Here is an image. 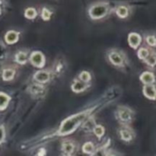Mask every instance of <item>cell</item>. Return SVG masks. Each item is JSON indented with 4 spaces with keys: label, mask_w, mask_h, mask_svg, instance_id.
Instances as JSON below:
<instances>
[{
    "label": "cell",
    "mask_w": 156,
    "mask_h": 156,
    "mask_svg": "<svg viewBox=\"0 0 156 156\" xmlns=\"http://www.w3.org/2000/svg\"><path fill=\"white\" fill-rule=\"evenodd\" d=\"M89 112L90 111H85L67 118L62 122L59 130V133L60 135H67L74 132L76 128L86 118Z\"/></svg>",
    "instance_id": "1"
},
{
    "label": "cell",
    "mask_w": 156,
    "mask_h": 156,
    "mask_svg": "<svg viewBox=\"0 0 156 156\" xmlns=\"http://www.w3.org/2000/svg\"><path fill=\"white\" fill-rule=\"evenodd\" d=\"M108 12V6L105 3H99L93 5L89 10V15L94 19H99L107 15Z\"/></svg>",
    "instance_id": "2"
},
{
    "label": "cell",
    "mask_w": 156,
    "mask_h": 156,
    "mask_svg": "<svg viewBox=\"0 0 156 156\" xmlns=\"http://www.w3.org/2000/svg\"><path fill=\"white\" fill-rule=\"evenodd\" d=\"M30 62L33 64L34 66L41 68L45 64V59H44V55L40 52H34L31 54L30 57Z\"/></svg>",
    "instance_id": "3"
},
{
    "label": "cell",
    "mask_w": 156,
    "mask_h": 156,
    "mask_svg": "<svg viewBox=\"0 0 156 156\" xmlns=\"http://www.w3.org/2000/svg\"><path fill=\"white\" fill-rule=\"evenodd\" d=\"M118 115L119 118L122 122L127 123V122H129L131 120V117H132L131 116V111L128 108H124V107L119 108Z\"/></svg>",
    "instance_id": "4"
},
{
    "label": "cell",
    "mask_w": 156,
    "mask_h": 156,
    "mask_svg": "<svg viewBox=\"0 0 156 156\" xmlns=\"http://www.w3.org/2000/svg\"><path fill=\"white\" fill-rule=\"evenodd\" d=\"M34 79L40 83H45L50 79V74L47 71H38L35 73Z\"/></svg>",
    "instance_id": "5"
},
{
    "label": "cell",
    "mask_w": 156,
    "mask_h": 156,
    "mask_svg": "<svg viewBox=\"0 0 156 156\" xmlns=\"http://www.w3.org/2000/svg\"><path fill=\"white\" fill-rule=\"evenodd\" d=\"M143 94L148 98L155 100V88L152 84H148L143 88Z\"/></svg>",
    "instance_id": "6"
},
{
    "label": "cell",
    "mask_w": 156,
    "mask_h": 156,
    "mask_svg": "<svg viewBox=\"0 0 156 156\" xmlns=\"http://www.w3.org/2000/svg\"><path fill=\"white\" fill-rule=\"evenodd\" d=\"M109 59L111 62L115 66H122V64H123V57H122V56L120 53H117V52H112V53H110Z\"/></svg>",
    "instance_id": "7"
},
{
    "label": "cell",
    "mask_w": 156,
    "mask_h": 156,
    "mask_svg": "<svg viewBox=\"0 0 156 156\" xmlns=\"http://www.w3.org/2000/svg\"><path fill=\"white\" fill-rule=\"evenodd\" d=\"M128 41H129V45L131 46V47L136 49L140 44V41H141V38L139 34L136 33H132L129 35V37H128Z\"/></svg>",
    "instance_id": "8"
},
{
    "label": "cell",
    "mask_w": 156,
    "mask_h": 156,
    "mask_svg": "<svg viewBox=\"0 0 156 156\" xmlns=\"http://www.w3.org/2000/svg\"><path fill=\"white\" fill-rule=\"evenodd\" d=\"M87 88V85L85 82H80V81H76L74 82V83L72 85V89L75 92H82V91H85Z\"/></svg>",
    "instance_id": "9"
},
{
    "label": "cell",
    "mask_w": 156,
    "mask_h": 156,
    "mask_svg": "<svg viewBox=\"0 0 156 156\" xmlns=\"http://www.w3.org/2000/svg\"><path fill=\"white\" fill-rule=\"evenodd\" d=\"M142 82H143L146 85L148 84H152L155 82V77H154V75L152 73H149V72H146V73H143L140 77Z\"/></svg>",
    "instance_id": "10"
},
{
    "label": "cell",
    "mask_w": 156,
    "mask_h": 156,
    "mask_svg": "<svg viewBox=\"0 0 156 156\" xmlns=\"http://www.w3.org/2000/svg\"><path fill=\"white\" fill-rule=\"evenodd\" d=\"M5 39L6 42L8 44H14V43L17 42V41H18V34L17 32L14 31V30H11V31H9L6 34Z\"/></svg>",
    "instance_id": "11"
},
{
    "label": "cell",
    "mask_w": 156,
    "mask_h": 156,
    "mask_svg": "<svg viewBox=\"0 0 156 156\" xmlns=\"http://www.w3.org/2000/svg\"><path fill=\"white\" fill-rule=\"evenodd\" d=\"M62 149L65 154H66V155H71L74 152V144L70 141H66L65 143H62Z\"/></svg>",
    "instance_id": "12"
},
{
    "label": "cell",
    "mask_w": 156,
    "mask_h": 156,
    "mask_svg": "<svg viewBox=\"0 0 156 156\" xmlns=\"http://www.w3.org/2000/svg\"><path fill=\"white\" fill-rule=\"evenodd\" d=\"M10 98L5 94L0 93V110H4L9 104Z\"/></svg>",
    "instance_id": "13"
},
{
    "label": "cell",
    "mask_w": 156,
    "mask_h": 156,
    "mask_svg": "<svg viewBox=\"0 0 156 156\" xmlns=\"http://www.w3.org/2000/svg\"><path fill=\"white\" fill-rule=\"evenodd\" d=\"M14 76H15V71L11 69H7L3 71L2 73V78L5 81H9L12 80L13 79Z\"/></svg>",
    "instance_id": "14"
},
{
    "label": "cell",
    "mask_w": 156,
    "mask_h": 156,
    "mask_svg": "<svg viewBox=\"0 0 156 156\" xmlns=\"http://www.w3.org/2000/svg\"><path fill=\"white\" fill-rule=\"evenodd\" d=\"M16 58V61L20 64H24L26 63L27 60V56L25 53L24 52H19V53H17V55L15 56Z\"/></svg>",
    "instance_id": "15"
},
{
    "label": "cell",
    "mask_w": 156,
    "mask_h": 156,
    "mask_svg": "<svg viewBox=\"0 0 156 156\" xmlns=\"http://www.w3.org/2000/svg\"><path fill=\"white\" fill-rule=\"evenodd\" d=\"M120 136H121V138L123 139L125 141H129V140H132V134L129 130L126 129H123L120 131Z\"/></svg>",
    "instance_id": "16"
},
{
    "label": "cell",
    "mask_w": 156,
    "mask_h": 156,
    "mask_svg": "<svg viewBox=\"0 0 156 156\" xmlns=\"http://www.w3.org/2000/svg\"><path fill=\"white\" fill-rule=\"evenodd\" d=\"M117 14L120 18H125L128 15V9L125 6H120L117 9Z\"/></svg>",
    "instance_id": "17"
},
{
    "label": "cell",
    "mask_w": 156,
    "mask_h": 156,
    "mask_svg": "<svg viewBox=\"0 0 156 156\" xmlns=\"http://www.w3.org/2000/svg\"><path fill=\"white\" fill-rule=\"evenodd\" d=\"M24 15H25L26 18H29V19H33L37 15L36 10L34 9H33V8H29V9H26L25 12H24Z\"/></svg>",
    "instance_id": "18"
},
{
    "label": "cell",
    "mask_w": 156,
    "mask_h": 156,
    "mask_svg": "<svg viewBox=\"0 0 156 156\" xmlns=\"http://www.w3.org/2000/svg\"><path fill=\"white\" fill-rule=\"evenodd\" d=\"M94 145L91 143H87L82 147V151L87 154H91V152H94Z\"/></svg>",
    "instance_id": "19"
},
{
    "label": "cell",
    "mask_w": 156,
    "mask_h": 156,
    "mask_svg": "<svg viewBox=\"0 0 156 156\" xmlns=\"http://www.w3.org/2000/svg\"><path fill=\"white\" fill-rule=\"evenodd\" d=\"M79 79L84 82H89L90 79H91V75L89 73L86 71H84L82 73H81V74L79 75Z\"/></svg>",
    "instance_id": "20"
},
{
    "label": "cell",
    "mask_w": 156,
    "mask_h": 156,
    "mask_svg": "<svg viewBox=\"0 0 156 156\" xmlns=\"http://www.w3.org/2000/svg\"><path fill=\"white\" fill-rule=\"evenodd\" d=\"M149 56V51L146 48L140 49L138 52V56L140 59H146Z\"/></svg>",
    "instance_id": "21"
},
{
    "label": "cell",
    "mask_w": 156,
    "mask_h": 156,
    "mask_svg": "<svg viewBox=\"0 0 156 156\" xmlns=\"http://www.w3.org/2000/svg\"><path fill=\"white\" fill-rule=\"evenodd\" d=\"M94 132L98 138H101L105 133V129L101 126H96L94 127Z\"/></svg>",
    "instance_id": "22"
},
{
    "label": "cell",
    "mask_w": 156,
    "mask_h": 156,
    "mask_svg": "<svg viewBox=\"0 0 156 156\" xmlns=\"http://www.w3.org/2000/svg\"><path fill=\"white\" fill-rule=\"evenodd\" d=\"M30 91L33 93L34 94H38L42 92L43 91V87H41L39 85H32L31 88H30Z\"/></svg>",
    "instance_id": "23"
},
{
    "label": "cell",
    "mask_w": 156,
    "mask_h": 156,
    "mask_svg": "<svg viewBox=\"0 0 156 156\" xmlns=\"http://www.w3.org/2000/svg\"><path fill=\"white\" fill-rule=\"evenodd\" d=\"M146 62L149 64V66H154L155 65V53H152L150 56H148V57L146 58Z\"/></svg>",
    "instance_id": "24"
},
{
    "label": "cell",
    "mask_w": 156,
    "mask_h": 156,
    "mask_svg": "<svg viewBox=\"0 0 156 156\" xmlns=\"http://www.w3.org/2000/svg\"><path fill=\"white\" fill-rule=\"evenodd\" d=\"M50 15H51V12L47 9H44L42 11V13H41V16H42L43 19L47 21L50 18Z\"/></svg>",
    "instance_id": "25"
},
{
    "label": "cell",
    "mask_w": 156,
    "mask_h": 156,
    "mask_svg": "<svg viewBox=\"0 0 156 156\" xmlns=\"http://www.w3.org/2000/svg\"><path fill=\"white\" fill-rule=\"evenodd\" d=\"M94 126H95V124H94V122L93 121V120H88L84 125V128L86 129L87 130H91V129H94Z\"/></svg>",
    "instance_id": "26"
},
{
    "label": "cell",
    "mask_w": 156,
    "mask_h": 156,
    "mask_svg": "<svg viewBox=\"0 0 156 156\" xmlns=\"http://www.w3.org/2000/svg\"><path fill=\"white\" fill-rule=\"evenodd\" d=\"M146 41H147L148 44L149 45L152 46V47H155V38L154 36H149L147 39H146Z\"/></svg>",
    "instance_id": "27"
},
{
    "label": "cell",
    "mask_w": 156,
    "mask_h": 156,
    "mask_svg": "<svg viewBox=\"0 0 156 156\" xmlns=\"http://www.w3.org/2000/svg\"><path fill=\"white\" fill-rule=\"evenodd\" d=\"M5 138V129L3 126H0V143H2Z\"/></svg>",
    "instance_id": "28"
}]
</instances>
